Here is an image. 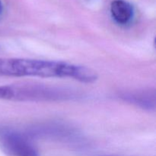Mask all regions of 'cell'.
Listing matches in <instances>:
<instances>
[{"mask_svg":"<svg viewBox=\"0 0 156 156\" xmlns=\"http://www.w3.org/2000/svg\"><path fill=\"white\" fill-rule=\"evenodd\" d=\"M69 78L84 83H94L98 76L92 69L62 61L0 58V77Z\"/></svg>","mask_w":156,"mask_h":156,"instance_id":"6da1fadb","label":"cell"},{"mask_svg":"<svg viewBox=\"0 0 156 156\" xmlns=\"http://www.w3.org/2000/svg\"><path fill=\"white\" fill-rule=\"evenodd\" d=\"M3 12V5L2 2V0H0V15L2 14Z\"/></svg>","mask_w":156,"mask_h":156,"instance_id":"8992f818","label":"cell"},{"mask_svg":"<svg viewBox=\"0 0 156 156\" xmlns=\"http://www.w3.org/2000/svg\"><path fill=\"white\" fill-rule=\"evenodd\" d=\"M15 89L12 85H2L0 86V99L12 100L14 99Z\"/></svg>","mask_w":156,"mask_h":156,"instance_id":"5b68a950","label":"cell"},{"mask_svg":"<svg viewBox=\"0 0 156 156\" xmlns=\"http://www.w3.org/2000/svg\"><path fill=\"white\" fill-rule=\"evenodd\" d=\"M110 10L113 19L120 25L129 24L134 16L133 7L125 0H114L111 4Z\"/></svg>","mask_w":156,"mask_h":156,"instance_id":"3957f363","label":"cell"},{"mask_svg":"<svg viewBox=\"0 0 156 156\" xmlns=\"http://www.w3.org/2000/svg\"><path fill=\"white\" fill-rule=\"evenodd\" d=\"M123 97L126 101L132 102L133 104H136L137 105L142 106L143 108H148V109H154L155 106V94L153 92L148 91H141V92L129 93L125 94Z\"/></svg>","mask_w":156,"mask_h":156,"instance_id":"277c9868","label":"cell"},{"mask_svg":"<svg viewBox=\"0 0 156 156\" xmlns=\"http://www.w3.org/2000/svg\"><path fill=\"white\" fill-rule=\"evenodd\" d=\"M0 149L7 156H41L25 135L9 126H0Z\"/></svg>","mask_w":156,"mask_h":156,"instance_id":"7a4b0ae2","label":"cell"}]
</instances>
